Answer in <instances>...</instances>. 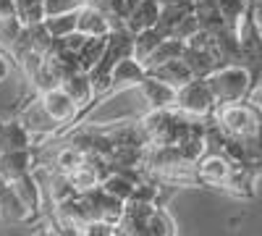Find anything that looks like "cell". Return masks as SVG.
Wrapping results in <instances>:
<instances>
[{
    "label": "cell",
    "instance_id": "obj_25",
    "mask_svg": "<svg viewBox=\"0 0 262 236\" xmlns=\"http://www.w3.org/2000/svg\"><path fill=\"white\" fill-rule=\"evenodd\" d=\"M11 74V60L3 55V50H0V81H6Z\"/></svg>",
    "mask_w": 262,
    "mask_h": 236
},
{
    "label": "cell",
    "instance_id": "obj_23",
    "mask_svg": "<svg viewBox=\"0 0 262 236\" xmlns=\"http://www.w3.org/2000/svg\"><path fill=\"white\" fill-rule=\"evenodd\" d=\"M90 0H45V16L50 13H63V11H79Z\"/></svg>",
    "mask_w": 262,
    "mask_h": 236
},
{
    "label": "cell",
    "instance_id": "obj_3",
    "mask_svg": "<svg viewBox=\"0 0 262 236\" xmlns=\"http://www.w3.org/2000/svg\"><path fill=\"white\" fill-rule=\"evenodd\" d=\"M173 111H179V113H184L189 118H200V121L210 118V113L215 111V100H212L210 90L205 87V81L200 76H194L191 81H186L184 87L176 90Z\"/></svg>",
    "mask_w": 262,
    "mask_h": 236
},
{
    "label": "cell",
    "instance_id": "obj_4",
    "mask_svg": "<svg viewBox=\"0 0 262 236\" xmlns=\"http://www.w3.org/2000/svg\"><path fill=\"white\" fill-rule=\"evenodd\" d=\"M233 163L223 155V153H215V149H207V153L194 160V174H196V184L205 186V189H221L223 181L228 179Z\"/></svg>",
    "mask_w": 262,
    "mask_h": 236
},
{
    "label": "cell",
    "instance_id": "obj_24",
    "mask_svg": "<svg viewBox=\"0 0 262 236\" xmlns=\"http://www.w3.org/2000/svg\"><path fill=\"white\" fill-rule=\"evenodd\" d=\"M81 236H116L113 226L111 223H102V221H90V223H84L79 228Z\"/></svg>",
    "mask_w": 262,
    "mask_h": 236
},
{
    "label": "cell",
    "instance_id": "obj_22",
    "mask_svg": "<svg viewBox=\"0 0 262 236\" xmlns=\"http://www.w3.org/2000/svg\"><path fill=\"white\" fill-rule=\"evenodd\" d=\"M196 32H200V21H196V16L189 11L184 18H179L176 21V27L170 29V34L168 37H173V39H181V42H186L189 37H194Z\"/></svg>",
    "mask_w": 262,
    "mask_h": 236
},
{
    "label": "cell",
    "instance_id": "obj_7",
    "mask_svg": "<svg viewBox=\"0 0 262 236\" xmlns=\"http://www.w3.org/2000/svg\"><path fill=\"white\" fill-rule=\"evenodd\" d=\"M144 66L137 60V58H131V55H126V58H121L116 66H113V71H111V84H107V97H113V95H123V92H128V90H134L137 84L144 79Z\"/></svg>",
    "mask_w": 262,
    "mask_h": 236
},
{
    "label": "cell",
    "instance_id": "obj_8",
    "mask_svg": "<svg viewBox=\"0 0 262 236\" xmlns=\"http://www.w3.org/2000/svg\"><path fill=\"white\" fill-rule=\"evenodd\" d=\"M84 195V202L90 207V216L92 221H102V223H111L116 226L121 221V212H123V202H118L116 197L105 195L100 186L90 189V191H81Z\"/></svg>",
    "mask_w": 262,
    "mask_h": 236
},
{
    "label": "cell",
    "instance_id": "obj_11",
    "mask_svg": "<svg viewBox=\"0 0 262 236\" xmlns=\"http://www.w3.org/2000/svg\"><path fill=\"white\" fill-rule=\"evenodd\" d=\"M34 168V153L32 147L27 149H11V153H0V181H11L21 174Z\"/></svg>",
    "mask_w": 262,
    "mask_h": 236
},
{
    "label": "cell",
    "instance_id": "obj_19",
    "mask_svg": "<svg viewBox=\"0 0 262 236\" xmlns=\"http://www.w3.org/2000/svg\"><path fill=\"white\" fill-rule=\"evenodd\" d=\"M105 42H107V37H86V39H84V45H81L79 53H76V66H79V71H90L95 63L100 60V55H102V50H105Z\"/></svg>",
    "mask_w": 262,
    "mask_h": 236
},
{
    "label": "cell",
    "instance_id": "obj_27",
    "mask_svg": "<svg viewBox=\"0 0 262 236\" xmlns=\"http://www.w3.org/2000/svg\"><path fill=\"white\" fill-rule=\"evenodd\" d=\"M247 11H259V0H244Z\"/></svg>",
    "mask_w": 262,
    "mask_h": 236
},
{
    "label": "cell",
    "instance_id": "obj_18",
    "mask_svg": "<svg viewBox=\"0 0 262 236\" xmlns=\"http://www.w3.org/2000/svg\"><path fill=\"white\" fill-rule=\"evenodd\" d=\"M181 53H184V42H181V39H173V37H165L160 45L149 53V58L142 63V66H144V71H149V69L160 66V63H165V60L181 58Z\"/></svg>",
    "mask_w": 262,
    "mask_h": 236
},
{
    "label": "cell",
    "instance_id": "obj_16",
    "mask_svg": "<svg viewBox=\"0 0 262 236\" xmlns=\"http://www.w3.org/2000/svg\"><path fill=\"white\" fill-rule=\"evenodd\" d=\"M163 39H165V34H160L155 27L134 32V34H131V58H137L139 63H144L149 58V53L155 50Z\"/></svg>",
    "mask_w": 262,
    "mask_h": 236
},
{
    "label": "cell",
    "instance_id": "obj_10",
    "mask_svg": "<svg viewBox=\"0 0 262 236\" xmlns=\"http://www.w3.org/2000/svg\"><path fill=\"white\" fill-rule=\"evenodd\" d=\"M158 3L155 0H137L134 6H131L123 16V29L126 32H142V29H149V27H155V21H158Z\"/></svg>",
    "mask_w": 262,
    "mask_h": 236
},
{
    "label": "cell",
    "instance_id": "obj_2",
    "mask_svg": "<svg viewBox=\"0 0 262 236\" xmlns=\"http://www.w3.org/2000/svg\"><path fill=\"white\" fill-rule=\"evenodd\" d=\"M200 79L205 81V87L210 90L215 105L244 100V95L252 87V81H257L249 74V69L242 66V63H226V66H217L215 71H210L207 76H200Z\"/></svg>",
    "mask_w": 262,
    "mask_h": 236
},
{
    "label": "cell",
    "instance_id": "obj_13",
    "mask_svg": "<svg viewBox=\"0 0 262 236\" xmlns=\"http://www.w3.org/2000/svg\"><path fill=\"white\" fill-rule=\"evenodd\" d=\"M58 87L69 95L74 102H76V108L81 111V108H86V105L92 102V97H95V92H92V84H90V76H86V71H71L69 76H66Z\"/></svg>",
    "mask_w": 262,
    "mask_h": 236
},
{
    "label": "cell",
    "instance_id": "obj_6",
    "mask_svg": "<svg viewBox=\"0 0 262 236\" xmlns=\"http://www.w3.org/2000/svg\"><path fill=\"white\" fill-rule=\"evenodd\" d=\"M121 24L113 21L100 6L95 3H84L76 11V32L86 34V37H107L113 29H118Z\"/></svg>",
    "mask_w": 262,
    "mask_h": 236
},
{
    "label": "cell",
    "instance_id": "obj_17",
    "mask_svg": "<svg viewBox=\"0 0 262 236\" xmlns=\"http://www.w3.org/2000/svg\"><path fill=\"white\" fill-rule=\"evenodd\" d=\"M134 184H137V181H131L128 176L118 174V170H111V174L100 181V189L105 191V195L116 197L118 202H128L131 195H134Z\"/></svg>",
    "mask_w": 262,
    "mask_h": 236
},
{
    "label": "cell",
    "instance_id": "obj_15",
    "mask_svg": "<svg viewBox=\"0 0 262 236\" xmlns=\"http://www.w3.org/2000/svg\"><path fill=\"white\" fill-rule=\"evenodd\" d=\"M32 147V137L27 128L21 126L18 118H0V153H11V149H27Z\"/></svg>",
    "mask_w": 262,
    "mask_h": 236
},
{
    "label": "cell",
    "instance_id": "obj_5",
    "mask_svg": "<svg viewBox=\"0 0 262 236\" xmlns=\"http://www.w3.org/2000/svg\"><path fill=\"white\" fill-rule=\"evenodd\" d=\"M37 100H39V105H42V111L48 113V118L60 128V126H66L69 121H74L76 118V113H79V108H76V102L66 95L60 87H48V90H39L37 92ZM55 128V132H58Z\"/></svg>",
    "mask_w": 262,
    "mask_h": 236
},
{
    "label": "cell",
    "instance_id": "obj_20",
    "mask_svg": "<svg viewBox=\"0 0 262 236\" xmlns=\"http://www.w3.org/2000/svg\"><path fill=\"white\" fill-rule=\"evenodd\" d=\"M42 27L48 29V34L53 39L58 37H66L76 29V11H63V13H50L42 18Z\"/></svg>",
    "mask_w": 262,
    "mask_h": 236
},
{
    "label": "cell",
    "instance_id": "obj_12",
    "mask_svg": "<svg viewBox=\"0 0 262 236\" xmlns=\"http://www.w3.org/2000/svg\"><path fill=\"white\" fill-rule=\"evenodd\" d=\"M0 216L8 218V221H16V223H32V212L29 207L24 205V200H21L13 186L6 184V181H0Z\"/></svg>",
    "mask_w": 262,
    "mask_h": 236
},
{
    "label": "cell",
    "instance_id": "obj_14",
    "mask_svg": "<svg viewBox=\"0 0 262 236\" xmlns=\"http://www.w3.org/2000/svg\"><path fill=\"white\" fill-rule=\"evenodd\" d=\"M147 74H149V76H155V79H160V81H165V84H170L173 90L184 87L186 81H191V79H194V74H191V69L184 63V58L165 60V63H160V66L149 69Z\"/></svg>",
    "mask_w": 262,
    "mask_h": 236
},
{
    "label": "cell",
    "instance_id": "obj_26",
    "mask_svg": "<svg viewBox=\"0 0 262 236\" xmlns=\"http://www.w3.org/2000/svg\"><path fill=\"white\" fill-rule=\"evenodd\" d=\"M32 236H55V233H53V228H50V226H45V223H42V226H34Z\"/></svg>",
    "mask_w": 262,
    "mask_h": 236
},
{
    "label": "cell",
    "instance_id": "obj_21",
    "mask_svg": "<svg viewBox=\"0 0 262 236\" xmlns=\"http://www.w3.org/2000/svg\"><path fill=\"white\" fill-rule=\"evenodd\" d=\"M13 13L21 21V27L39 24L45 18V0H13Z\"/></svg>",
    "mask_w": 262,
    "mask_h": 236
},
{
    "label": "cell",
    "instance_id": "obj_1",
    "mask_svg": "<svg viewBox=\"0 0 262 236\" xmlns=\"http://www.w3.org/2000/svg\"><path fill=\"white\" fill-rule=\"evenodd\" d=\"M215 128H221L223 134L236 137V139H257L259 137V111L252 108L249 102L236 100V102H221L215 105V111L207 118Z\"/></svg>",
    "mask_w": 262,
    "mask_h": 236
},
{
    "label": "cell",
    "instance_id": "obj_9",
    "mask_svg": "<svg viewBox=\"0 0 262 236\" xmlns=\"http://www.w3.org/2000/svg\"><path fill=\"white\" fill-rule=\"evenodd\" d=\"M134 90L142 95V100L147 102L149 111L173 108V102H176V90H173L170 84H165V81H160L155 76H149V74H144V79L137 84Z\"/></svg>",
    "mask_w": 262,
    "mask_h": 236
}]
</instances>
